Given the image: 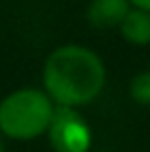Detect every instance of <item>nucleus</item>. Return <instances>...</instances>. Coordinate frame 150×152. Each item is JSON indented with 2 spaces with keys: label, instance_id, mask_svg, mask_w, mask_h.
<instances>
[{
  "label": "nucleus",
  "instance_id": "f257e3e1",
  "mask_svg": "<svg viewBox=\"0 0 150 152\" xmlns=\"http://www.w3.org/2000/svg\"><path fill=\"white\" fill-rule=\"evenodd\" d=\"M42 86L55 106H89L106 86V64L91 46L62 44L46 55Z\"/></svg>",
  "mask_w": 150,
  "mask_h": 152
},
{
  "label": "nucleus",
  "instance_id": "f03ea898",
  "mask_svg": "<svg viewBox=\"0 0 150 152\" xmlns=\"http://www.w3.org/2000/svg\"><path fill=\"white\" fill-rule=\"evenodd\" d=\"M55 108L44 88H18L0 102V132L13 141H33L49 132Z\"/></svg>",
  "mask_w": 150,
  "mask_h": 152
},
{
  "label": "nucleus",
  "instance_id": "7ed1b4c3",
  "mask_svg": "<svg viewBox=\"0 0 150 152\" xmlns=\"http://www.w3.org/2000/svg\"><path fill=\"white\" fill-rule=\"evenodd\" d=\"M55 152H89L93 145V130L77 108L58 106L51 128L46 132Z\"/></svg>",
  "mask_w": 150,
  "mask_h": 152
},
{
  "label": "nucleus",
  "instance_id": "20e7f679",
  "mask_svg": "<svg viewBox=\"0 0 150 152\" xmlns=\"http://www.w3.org/2000/svg\"><path fill=\"white\" fill-rule=\"evenodd\" d=\"M130 9V0H91L86 20L93 29H119Z\"/></svg>",
  "mask_w": 150,
  "mask_h": 152
},
{
  "label": "nucleus",
  "instance_id": "39448f33",
  "mask_svg": "<svg viewBox=\"0 0 150 152\" xmlns=\"http://www.w3.org/2000/svg\"><path fill=\"white\" fill-rule=\"evenodd\" d=\"M119 33L132 46H150V11L132 7L124 18Z\"/></svg>",
  "mask_w": 150,
  "mask_h": 152
},
{
  "label": "nucleus",
  "instance_id": "423d86ee",
  "mask_svg": "<svg viewBox=\"0 0 150 152\" xmlns=\"http://www.w3.org/2000/svg\"><path fill=\"white\" fill-rule=\"evenodd\" d=\"M128 95L139 106H150V71H141L132 75L128 84Z\"/></svg>",
  "mask_w": 150,
  "mask_h": 152
},
{
  "label": "nucleus",
  "instance_id": "0eeeda50",
  "mask_svg": "<svg viewBox=\"0 0 150 152\" xmlns=\"http://www.w3.org/2000/svg\"><path fill=\"white\" fill-rule=\"evenodd\" d=\"M132 7L137 9H146V11H150V0H130Z\"/></svg>",
  "mask_w": 150,
  "mask_h": 152
},
{
  "label": "nucleus",
  "instance_id": "6e6552de",
  "mask_svg": "<svg viewBox=\"0 0 150 152\" xmlns=\"http://www.w3.org/2000/svg\"><path fill=\"white\" fill-rule=\"evenodd\" d=\"M0 152H4V143H2V132H0Z\"/></svg>",
  "mask_w": 150,
  "mask_h": 152
}]
</instances>
